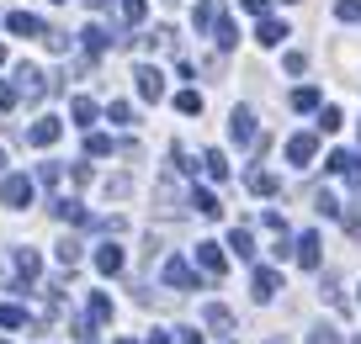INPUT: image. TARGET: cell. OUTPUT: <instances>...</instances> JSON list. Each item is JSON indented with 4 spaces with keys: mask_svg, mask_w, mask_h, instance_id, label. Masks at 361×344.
Listing matches in <instances>:
<instances>
[{
    "mask_svg": "<svg viewBox=\"0 0 361 344\" xmlns=\"http://www.w3.org/2000/svg\"><path fill=\"white\" fill-rule=\"evenodd\" d=\"M117 344H133V339H117Z\"/></svg>",
    "mask_w": 361,
    "mask_h": 344,
    "instance_id": "47",
    "label": "cell"
},
{
    "mask_svg": "<svg viewBox=\"0 0 361 344\" xmlns=\"http://www.w3.org/2000/svg\"><path fill=\"white\" fill-rule=\"evenodd\" d=\"M213 43H218V48H224V53H228V48H234V43H239V27H234V22H228V16H218V22H213Z\"/></svg>",
    "mask_w": 361,
    "mask_h": 344,
    "instance_id": "24",
    "label": "cell"
},
{
    "mask_svg": "<svg viewBox=\"0 0 361 344\" xmlns=\"http://www.w3.org/2000/svg\"><path fill=\"white\" fill-rule=\"evenodd\" d=\"M260 228H266V234H287V222H282V212H260Z\"/></svg>",
    "mask_w": 361,
    "mask_h": 344,
    "instance_id": "38",
    "label": "cell"
},
{
    "mask_svg": "<svg viewBox=\"0 0 361 344\" xmlns=\"http://www.w3.org/2000/svg\"><path fill=\"white\" fill-rule=\"evenodd\" d=\"M192 207L202 212V217H218V212H224V207H218V196H213L207 186H197V191H192Z\"/></svg>",
    "mask_w": 361,
    "mask_h": 344,
    "instance_id": "26",
    "label": "cell"
},
{
    "mask_svg": "<svg viewBox=\"0 0 361 344\" xmlns=\"http://www.w3.org/2000/svg\"><path fill=\"white\" fill-rule=\"evenodd\" d=\"M85 6H90V11H106V6H112V0H85Z\"/></svg>",
    "mask_w": 361,
    "mask_h": 344,
    "instance_id": "44",
    "label": "cell"
},
{
    "mask_svg": "<svg viewBox=\"0 0 361 344\" xmlns=\"http://www.w3.org/2000/svg\"><path fill=\"white\" fill-rule=\"evenodd\" d=\"M6 32H16V37H43L48 27L37 22L32 11H6Z\"/></svg>",
    "mask_w": 361,
    "mask_h": 344,
    "instance_id": "11",
    "label": "cell"
},
{
    "mask_svg": "<svg viewBox=\"0 0 361 344\" xmlns=\"http://www.w3.org/2000/svg\"><path fill=\"white\" fill-rule=\"evenodd\" d=\"M276 286H282V276H276V270H255V281H250V297H255V302H271V297H276Z\"/></svg>",
    "mask_w": 361,
    "mask_h": 344,
    "instance_id": "16",
    "label": "cell"
},
{
    "mask_svg": "<svg viewBox=\"0 0 361 344\" xmlns=\"http://www.w3.org/2000/svg\"><path fill=\"white\" fill-rule=\"evenodd\" d=\"M314 207L324 212V217H340V212H345V207H340L335 196H329V191H314Z\"/></svg>",
    "mask_w": 361,
    "mask_h": 344,
    "instance_id": "34",
    "label": "cell"
},
{
    "mask_svg": "<svg viewBox=\"0 0 361 344\" xmlns=\"http://www.w3.org/2000/svg\"><path fill=\"white\" fill-rule=\"evenodd\" d=\"M287 101H293V111H319V90L314 85H298Z\"/></svg>",
    "mask_w": 361,
    "mask_h": 344,
    "instance_id": "27",
    "label": "cell"
},
{
    "mask_svg": "<svg viewBox=\"0 0 361 344\" xmlns=\"http://www.w3.org/2000/svg\"><path fill=\"white\" fill-rule=\"evenodd\" d=\"M59 175H64V170H59L54 159H48V165H37V186H59Z\"/></svg>",
    "mask_w": 361,
    "mask_h": 344,
    "instance_id": "37",
    "label": "cell"
},
{
    "mask_svg": "<svg viewBox=\"0 0 361 344\" xmlns=\"http://www.w3.org/2000/svg\"><path fill=\"white\" fill-rule=\"evenodd\" d=\"M340 127H345L340 106H319V133H340Z\"/></svg>",
    "mask_w": 361,
    "mask_h": 344,
    "instance_id": "30",
    "label": "cell"
},
{
    "mask_svg": "<svg viewBox=\"0 0 361 344\" xmlns=\"http://www.w3.org/2000/svg\"><path fill=\"white\" fill-rule=\"evenodd\" d=\"M329 175H345L350 186H361V154H350V148H335V154L324 159Z\"/></svg>",
    "mask_w": 361,
    "mask_h": 344,
    "instance_id": "5",
    "label": "cell"
},
{
    "mask_svg": "<svg viewBox=\"0 0 361 344\" xmlns=\"http://www.w3.org/2000/svg\"><path fill=\"white\" fill-rule=\"evenodd\" d=\"M149 344H170V333H149Z\"/></svg>",
    "mask_w": 361,
    "mask_h": 344,
    "instance_id": "45",
    "label": "cell"
},
{
    "mask_svg": "<svg viewBox=\"0 0 361 344\" xmlns=\"http://www.w3.org/2000/svg\"><path fill=\"white\" fill-rule=\"evenodd\" d=\"M282 69H287V75H303L308 58H303V53H287V58H282Z\"/></svg>",
    "mask_w": 361,
    "mask_h": 344,
    "instance_id": "41",
    "label": "cell"
},
{
    "mask_svg": "<svg viewBox=\"0 0 361 344\" xmlns=\"http://www.w3.org/2000/svg\"><path fill=\"white\" fill-rule=\"evenodd\" d=\"M239 6H245L250 16H271V0H239Z\"/></svg>",
    "mask_w": 361,
    "mask_h": 344,
    "instance_id": "42",
    "label": "cell"
},
{
    "mask_svg": "<svg viewBox=\"0 0 361 344\" xmlns=\"http://www.w3.org/2000/svg\"><path fill=\"white\" fill-rule=\"evenodd\" d=\"M102 323H112V302H106L102 291H90V302H85V333L102 329Z\"/></svg>",
    "mask_w": 361,
    "mask_h": 344,
    "instance_id": "15",
    "label": "cell"
},
{
    "mask_svg": "<svg viewBox=\"0 0 361 344\" xmlns=\"http://www.w3.org/2000/svg\"><path fill=\"white\" fill-rule=\"evenodd\" d=\"M133 79H138V96H144V101L165 96V75H159L154 64H133Z\"/></svg>",
    "mask_w": 361,
    "mask_h": 344,
    "instance_id": "8",
    "label": "cell"
},
{
    "mask_svg": "<svg viewBox=\"0 0 361 344\" xmlns=\"http://www.w3.org/2000/svg\"><path fill=\"white\" fill-rule=\"evenodd\" d=\"M197 265H202L207 276H224V270H228V255H224L218 244H197Z\"/></svg>",
    "mask_w": 361,
    "mask_h": 344,
    "instance_id": "18",
    "label": "cell"
},
{
    "mask_svg": "<svg viewBox=\"0 0 361 344\" xmlns=\"http://www.w3.org/2000/svg\"><path fill=\"white\" fill-rule=\"evenodd\" d=\"M48 212H54L59 222H75V228H90V212L80 207L75 196H59V201H48Z\"/></svg>",
    "mask_w": 361,
    "mask_h": 344,
    "instance_id": "10",
    "label": "cell"
},
{
    "mask_svg": "<svg viewBox=\"0 0 361 344\" xmlns=\"http://www.w3.org/2000/svg\"><path fill=\"white\" fill-rule=\"evenodd\" d=\"M245 186L255 191V196H276V186H282V180L271 175V170H250V175H245Z\"/></svg>",
    "mask_w": 361,
    "mask_h": 344,
    "instance_id": "20",
    "label": "cell"
},
{
    "mask_svg": "<svg viewBox=\"0 0 361 344\" xmlns=\"http://www.w3.org/2000/svg\"><path fill=\"white\" fill-rule=\"evenodd\" d=\"M123 265H128L123 244H102V249H96V270H102V276H123Z\"/></svg>",
    "mask_w": 361,
    "mask_h": 344,
    "instance_id": "17",
    "label": "cell"
},
{
    "mask_svg": "<svg viewBox=\"0 0 361 344\" xmlns=\"http://www.w3.org/2000/svg\"><path fill=\"white\" fill-rule=\"evenodd\" d=\"M80 43H85V58L96 64V58L106 53V43H112V32H106V27H85V32H80Z\"/></svg>",
    "mask_w": 361,
    "mask_h": 344,
    "instance_id": "19",
    "label": "cell"
},
{
    "mask_svg": "<svg viewBox=\"0 0 361 344\" xmlns=\"http://www.w3.org/2000/svg\"><path fill=\"white\" fill-rule=\"evenodd\" d=\"M123 22L128 27H144L149 22V6H144V0H123Z\"/></svg>",
    "mask_w": 361,
    "mask_h": 344,
    "instance_id": "31",
    "label": "cell"
},
{
    "mask_svg": "<svg viewBox=\"0 0 361 344\" xmlns=\"http://www.w3.org/2000/svg\"><path fill=\"white\" fill-rule=\"evenodd\" d=\"M159 276H165V286H180V291H197V286H202V276H197L186 260H165V270H159Z\"/></svg>",
    "mask_w": 361,
    "mask_h": 344,
    "instance_id": "6",
    "label": "cell"
},
{
    "mask_svg": "<svg viewBox=\"0 0 361 344\" xmlns=\"http://www.w3.org/2000/svg\"><path fill=\"white\" fill-rule=\"evenodd\" d=\"M0 170H6V148H0Z\"/></svg>",
    "mask_w": 361,
    "mask_h": 344,
    "instance_id": "46",
    "label": "cell"
},
{
    "mask_svg": "<svg viewBox=\"0 0 361 344\" xmlns=\"http://www.w3.org/2000/svg\"><path fill=\"white\" fill-rule=\"evenodd\" d=\"M308 344H340V333H335V329H329V323H319V329H314V333H308Z\"/></svg>",
    "mask_w": 361,
    "mask_h": 344,
    "instance_id": "39",
    "label": "cell"
},
{
    "mask_svg": "<svg viewBox=\"0 0 361 344\" xmlns=\"http://www.w3.org/2000/svg\"><path fill=\"white\" fill-rule=\"evenodd\" d=\"M180 333V344H202V333H197V329H176Z\"/></svg>",
    "mask_w": 361,
    "mask_h": 344,
    "instance_id": "43",
    "label": "cell"
},
{
    "mask_svg": "<svg viewBox=\"0 0 361 344\" xmlns=\"http://www.w3.org/2000/svg\"><path fill=\"white\" fill-rule=\"evenodd\" d=\"M176 111H186V117H197V111H202V96H197V90H180V96H176Z\"/></svg>",
    "mask_w": 361,
    "mask_h": 344,
    "instance_id": "33",
    "label": "cell"
},
{
    "mask_svg": "<svg viewBox=\"0 0 361 344\" xmlns=\"http://www.w3.org/2000/svg\"><path fill=\"white\" fill-rule=\"evenodd\" d=\"M202 170H207V180H218V186L228 180V159L218 154V148H207V154H202Z\"/></svg>",
    "mask_w": 361,
    "mask_h": 344,
    "instance_id": "23",
    "label": "cell"
},
{
    "mask_svg": "<svg viewBox=\"0 0 361 344\" xmlns=\"http://www.w3.org/2000/svg\"><path fill=\"white\" fill-rule=\"evenodd\" d=\"M106 117H112L117 127H128V122H133V106H128V101H112V106H106Z\"/></svg>",
    "mask_w": 361,
    "mask_h": 344,
    "instance_id": "35",
    "label": "cell"
},
{
    "mask_svg": "<svg viewBox=\"0 0 361 344\" xmlns=\"http://www.w3.org/2000/svg\"><path fill=\"white\" fill-rule=\"evenodd\" d=\"M228 138H234V144H255V111L250 106H234V117H228Z\"/></svg>",
    "mask_w": 361,
    "mask_h": 344,
    "instance_id": "9",
    "label": "cell"
},
{
    "mask_svg": "<svg viewBox=\"0 0 361 344\" xmlns=\"http://www.w3.org/2000/svg\"><path fill=\"white\" fill-rule=\"evenodd\" d=\"M54 255H59V265H75V260H80V238H59Z\"/></svg>",
    "mask_w": 361,
    "mask_h": 344,
    "instance_id": "32",
    "label": "cell"
},
{
    "mask_svg": "<svg viewBox=\"0 0 361 344\" xmlns=\"http://www.w3.org/2000/svg\"><path fill=\"white\" fill-rule=\"evenodd\" d=\"M255 43H260V48H282V43H287V22H276V16H260Z\"/></svg>",
    "mask_w": 361,
    "mask_h": 344,
    "instance_id": "13",
    "label": "cell"
},
{
    "mask_svg": "<svg viewBox=\"0 0 361 344\" xmlns=\"http://www.w3.org/2000/svg\"><path fill=\"white\" fill-rule=\"evenodd\" d=\"M228 249H234L239 260H250V255H255V238H250V228H234V234H228Z\"/></svg>",
    "mask_w": 361,
    "mask_h": 344,
    "instance_id": "28",
    "label": "cell"
},
{
    "mask_svg": "<svg viewBox=\"0 0 361 344\" xmlns=\"http://www.w3.org/2000/svg\"><path fill=\"white\" fill-rule=\"evenodd\" d=\"M59 138H64V122H59V117H37V122L27 127V144L32 148H54Z\"/></svg>",
    "mask_w": 361,
    "mask_h": 344,
    "instance_id": "3",
    "label": "cell"
},
{
    "mask_svg": "<svg viewBox=\"0 0 361 344\" xmlns=\"http://www.w3.org/2000/svg\"><path fill=\"white\" fill-rule=\"evenodd\" d=\"M54 6H64V0H54Z\"/></svg>",
    "mask_w": 361,
    "mask_h": 344,
    "instance_id": "48",
    "label": "cell"
},
{
    "mask_svg": "<svg viewBox=\"0 0 361 344\" xmlns=\"http://www.w3.org/2000/svg\"><path fill=\"white\" fill-rule=\"evenodd\" d=\"M335 16L340 22H361V0H335Z\"/></svg>",
    "mask_w": 361,
    "mask_h": 344,
    "instance_id": "36",
    "label": "cell"
},
{
    "mask_svg": "<svg viewBox=\"0 0 361 344\" xmlns=\"http://www.w3.org/2000/svg\"><path fill=\"white\" fill-rule=\"evenodd\" d=\"M43 90H54V79H43V69H37V64H16V96L37 101Z\"/></svg>",
    "mask_w": 361,
    "mask_h": 344,
    "instance_id": "1",
    "label": "cell"
},
{
    "mask_svg": "<svg viewBox=\"0 0 361 344\" xmlns=\"http://www.w3.org/2000/svg\"><path fill=\"white\" fill-rule=\"evenodd\" d=\"M314 154H319V138L314 133H293V138H287V165L303 170V165H314Z\"/></svg>",
    "mask_w": 361,
    "mask_h": 344,
    "instance_id": "7",
    "label": "cell"
},
{
    "mask_svg": "<svg viewBox=\"0 0 361 344\" xmlns=\"http://www.w3.org/2000/svg\"><path fill=\"white\" fill-rule=\"evenodd\" d=\"M0 201H6L11 212H22L27 201H32V180H27V175H6V180H0Z\"/></svg>",
    "mask_w": 361,
    "mask_h": 344,
    "instance_id": "2",
    "label": "cell"
},
{
    "mask_svg": "<svg viewBox=\"0 0 361 344\" xmlns=\"http://www.w3.org/2000/svg\"><path fill=\"white\" fill-rule=\"evenodd\" d=\"M293 255H298V265H303V270H319V265H324V255H319V234H303L293 244Z\"/></svg>",
    "mask_w": 361,
    "mask_h": 344,
    "instance_id": "14",
    "label": "cell"
},
{
    "mask_svg": "<svg viewBox=\"0 0 361 344\" xmlns=\"http://www.w3.org/2000/svg\"><path fill=\"white\" fill-rule=\"evenodd\" d=\"M218 16H224V0H202L192 22H197V32H213V22H218Z\"/></svg>",
    "mask_w": 361,
    "mask_h": 344,
    "instance_id": "22",
    "label": "cell"
},
{
    "mask_svg": "<svg viewBox=\"0 0 361 344\" xmlns=\"http://www.w3.org/2000/svg\"><path fill=\"white\" fill-rule=\"evenodd\" d=\"M16 101H22V96H16V85H6V79H0V111H11Z\"/></svg>",
    "mask_w": 361,
    "mask_h": 344,
    "instance_id": "40",
    "label": "cell"
},
{
    "mask_svg": "<svg viewBox=\"0 0 361 344\" xmlns=\"http://www.w3.org/2000/svg\"><path fill=\"white\" fill-rule=\"evenodd\" d=\"M37 270H43V255H37V249H16V286L11 291H32Z\"/></svg>",
    "mask_w": 361,
    "mask_h": 344,
    "instance_id": "4",
    "label": "cell"
},
{
    "mask_svg": "<svg viewBox=\"0 0 361 344\" xmlns=\"http://www.w3.org/2000/svg\"><path fill=\"white\" fill-rule=\"evenodd\" d=\"M0 329H27V312L16 302H0Z\"/></svg>",
    "mask_w": 361,
    "mask_h": 344,
    "instance_id": "29",
    "label": "cell"
},
{
    "mask_svg": "<svg viewBox=\"0 0 361 344\" xmlns=\"http://www.w3.org/2000/svg\"><path fill=\"white\" fill-rule=\"evenodd\" d=\"M350 344H361V339H350Z\"/></svg>",
    "mask_w": 361,
    "mask_h": 344,
    "instance_id": "49",
    "label": "cell"
},
{
    "mask_svg": "<svg viewBox=\"0 0 361 344\" xmlns=\"http://www.w3.org/2000/svg\"><path fill=\"white\" fill-rule=\"evenodd\" d=\"M202 318H207V329H218V333H228V329H234V312H228L224 302H207V307H202Z\"/></svg>",
    "mask_w": 361,
    "mask_h": 344,
    "instance_id": "21",
    "label": "cell"
},
{
    "mask_svg": "<svg viewBox=\"0 0 361 344\" xmlns=\"http://www.w3.org/2000/svg\"><path fill=\"white\" fill-rule=\"evenodd\" d=\"M112 138H106V133H85V159H106V154H112Z\"/></svg>",
    "mask_w": 361,
    "mask_h": 344,
    "instance_id": "25",
    "label": "cell"
},
{
    "mask_svg": "<svg viewBox=\"0 0 361 344\" xmlns=\"http://www.w3.org/2000/svg\"><path fill=\"white\" fill-rule=\"evenodd\" d=\"M69 117H75V127H85V133H90V127L102 122V106H96L90 96H75V101H69Z\"/></svg>",
    "mask_w": 361,
    "mask_h": 344,
    "instance_id": "12",
    "label": "cell"
}]
</instances>
